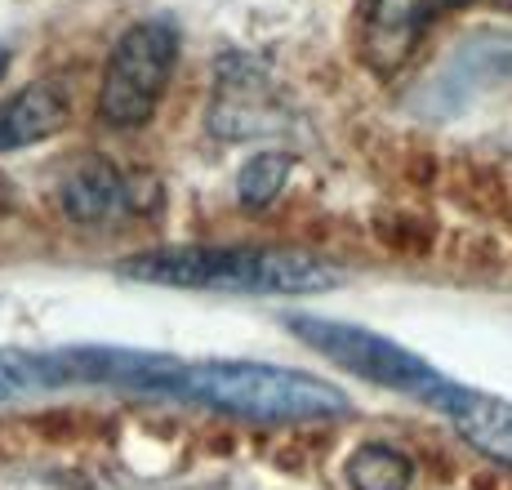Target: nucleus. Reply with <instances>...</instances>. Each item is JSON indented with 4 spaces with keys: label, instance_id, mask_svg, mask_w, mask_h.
<instances>
[{
    "label": "nucleus",
    "instance_id": "11",
    "mask_svg": "<svg viewBox=\"0 0 512 490\" xmlns=\"http://www.w3.org/2000/svg\"><path fill=\"white\" fill-rule=\"evenodd\" d=\"M32 392V348H0V406Z\"/></svg>",
    "mask_w": 512,
    "mask_h": 490
},
{
    "label": "nucleus",
    "instance_id": "5",
    "mask_svg": "<svg viewBox=\"0 0 512 490\" xmlns=\"http://www.w3.org/2000/svg\"><path fill=\"white\" fill-rule=\"evenodd\" d=\"M441 5L446 0H361L357 9L361 63L379 76L401 72Z\"/></svg>",
    "mask_w": 512,
    "mask_h": 490
},
{
    "label": "nucleus",
    "instance_id": "6",
    "mask_svg": "<svg viewBox=\"0 0 512 490\" xmlns=\"http://www.w3.org/2000/svg\"><path fill=\"white\" fill-rule=\"evenodd\" d=\"M72 116V94L63 81H32L27 90H18L9 103H0V152L41 143L49 134H58Z\"/></svg>",
    "mask_w": 512,
    "mask_h": 490
},
{
    "label": "nucleus",
    "instance_id": "8",
    "mask_svg": "<svg viewBox=\"0 0 512 490\" xmlns=\"http://www.w3.org/2000/svg\"><path fill=\"white\" fill-rule=\"evenodd\" d=\"M58 201L63 210L72 214L76 223H98V219H112L116 210H130V183L112 170L107 156H85L67 170L63 188H58Z\"/></svg>",
    "mask_w": 512,
    "mask_h": 490
},
{
    "label": "nucleus",
    "instance_id": "10",
    "mask_svg": "<svg viewBox=\"0 0 512 490\" xmlns=\"http://www.w3.org/2000/svg\"><path fill=\"white\" fill-rule=\"evenodd\" d=\"M290 156L285 152H259L250 156V161L241 165V179H236V196H241V205H250V210H263L268 201H277V192L285 188V179H290Z\"/></svg>",
    "mask_w": 512,
    "mask_h": 490
},
{
    "label": "nucleus",
    "instance_id": "14",
    "mask_svg": "<svg viewBox=\"0 0 512 490\" xmlns=\"http://www.w3.org/2000/svg\"><path fill=\"white\" fill-rule=\"evenodd\" d=\"M446 5H472V0H446Z\"/></svg>",
    "mask_w": 512,
    "mask_h": 490
},
{
    "label": "nucleus",
    "instance_id": "13",
    "mask_svg": "<svg viewBox=\"0 0 512 490\" xmlns=\"http://www.w3.org/2000/svg\"><path fill=\"white\" fill-rule=\"evenodd\" d=\"M495 9H504V14H512V0H490Z\"/></svg>",
    "mask_w": 512,
    "mask_h": 490
},
{
    "label": "nucleus",
    "instance_id": "9",
    "mask_svg": "<svg viewBox=\"0 0 512 490\" xmlns=\"http://www.w3.org/2000/svg\"><path fill=\"white\" fill-rule=\"evenodd\" d=\"M410 477H415V464L401 455L397 446H361L357 455L348 459V486L352 490H406Z\"/></svg>",
    "mask_w": 512,
    "mask_h": 490
},
{
    "label": "nucleus",
    "instance_id": "12",
    "mask_svg": "<svg viewBox=\"0 0 512 490\" xmlns=\"http://www.w3.org/2000/svg\"><path fill=\"white\" fill-rule=\"evenodd\" d=\"M5 72H9V49L0 45V81H5Z\"/></svg>",
    "mask_w": 512,
    "mask_h": 490
},
{
    "label": "nucleus",
    "instance_id": "2",
    "mask_svg": "<svg viewBox=\"0 0 512 490\" xmlns=\"http://www.w3.org/2000/svg\"><path fill=\"white\" fill-rule=\"evenodd\" d=\"M125 277L179 290L228 294H321L343 281L334 263L303 250H263V245H170L121 263Z\"/></svg>",
    "mask_w": 512,
    "mask_h": 490
},
{
    "label": "nucleus",
    "instance_id": "7",
    "mask_svg": "<svg viewBox=\"0 0 512 490\" xmlns=\"http://www.w3.org/2000/svg\"><path fill=\"white\" fill-rule=\"evenodd\" d=\"M441 415H446L450 424L464 433V441H472L481 455L512 464V401L455 384V392H450L446 406H441Z\"/></svg>",
    "mask_w": 512,
    "mask_h": 490
},
{
    "label": "nucleus",
    "instance_id": "3",
    "mask_svg": "<svg viewBox=\"0 0 512 490\" xmlns=\"http://www.w3.org/2000/svg\"><path fill=\"white\" fill-rule=\"evenodd\" d=\"M290 330L299 339H308L339 370L366 379L374 388L406 392V397H415L432 410H441L446 397L455 392V379H446L437 366H428L419 352L401 348L388 335H374L366 326H348V321H330V317H290Z\"/></svg>",
    "mask_w": 512,
    "mask_h": 490
},
{
    "label": "nucleus",
    "instance_id": "1",
    "mask_svg": "<svg viewBox=\"0 0 512 490\" xmlns=\"http://www.w3.org/2000/svg\"><path fill=\"white\" fill-rule=\"evenodd\" d=\"M161 397L205 406L250 424H308L352 415V397L317 375L263 361H183L174 357Z\"/></svg>",
    "mask_w": 512,
    "mask_h": 490
},
{
    "label": "nucleus",
    "instance_id": "4",
    "mask_svg": "<svg viewBox=\"0 0 512 490\" xmlns=\"http://www.w3.org/2000/svg\"><path fill=\"white\" fill-rule=\"evenodd\" d=\"M174 58H179V27L165 18L134 23L107 54L103 85H98V121L112 130H139L152 121L170 85Z\"/></svg>",
    "mask_w": 512,
    "mask_h": 490
}]
</instances>
